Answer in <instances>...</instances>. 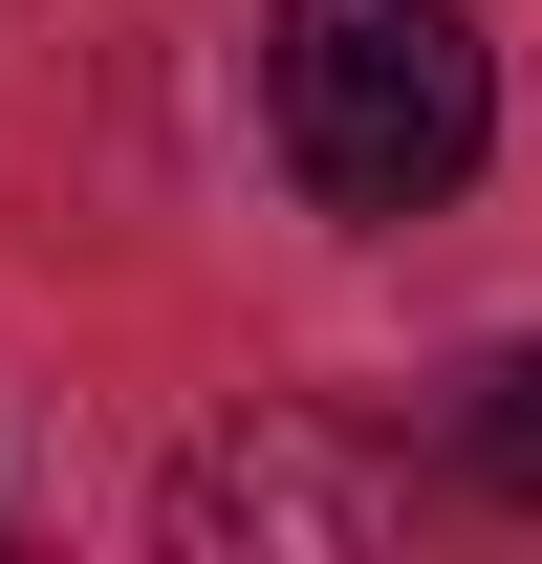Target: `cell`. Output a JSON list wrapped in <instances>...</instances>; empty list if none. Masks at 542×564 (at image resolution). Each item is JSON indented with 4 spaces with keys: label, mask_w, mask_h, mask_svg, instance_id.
Listing matches in <instances>:
<instances>
[{
    "label": "cell",
    "mask_w": 542,
    "mask_h": 564,
    "mask_svg": "<svg viewBox=\"0 0 542 564\" xmlns=\"http://www.w3.org/2000/svg\"><path fill=\"white\" fill-rule=\"evenodd\" d=\"M261 109H282V174L326 217H434L499 152V66H477L456 0H282Z\"/></svg>",
    "instance_id": "cell-1"
},
{
    "label": "cell",
    "mask_w": 542,
    "mask_h": 564,
    "mask_svg": "<svg viewBox=\"0 0 542 564\" xmlns=\"http://www.w3.org/2000/svg\"><path fill=\"white\" fill-rule=\"evenodd\" d=\"M174 521H196V543H369V521H391V478H369V456H326V434H239V456H196V478H174Z\"/></svg>",
    "instance_id": "cell-2"
},
{
    "label": "cell",
    "mask_w": 542,
    "mask_h": 564,
    "mask_svg": "<svg viewBox=\"0 0 542 564\" xmlns=\"http://www.w3.org/2000/svg\"><path fill=\"white\" fill-rule=\"evenodd\" d=\"M456 456H477V499H542V348H499V369H477Z\"/></svg>",
    "instance_id": "cell-3"
}]
</instances>
